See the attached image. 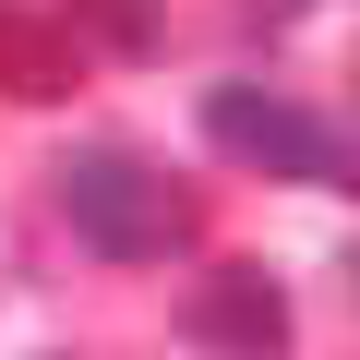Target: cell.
Returning <instances> with one entry per match:
<instances>
[{"label": "cell", "instance_id": "1", "mask_svg": "<svg viewBox=\"0 0 360 360\" xmlns=\"http://www.w3.org/2000/svg\"><path fill=\"white\" fill-rule=\"evenodd\" d=\"M49 193H60L72 240L108 252V264H168V252H193V229H205V205L180 193L156 156H132V144H72L49 168Z\"/></svg>", "mask_w": 360, "mask_h": 360}, {"label": "cell", "instance_id": "2", "mask_svg": "<svg viewBox=\"0 0 360 360\" xmlns=\"http://www.w3.org/2000/svg\"><path fill=\"white\" fill-rule=\"evenodd\" d=\"M205 132H217V156H240L264 180H300V193H348V168H360L348 132L324 108L276 96V84H205Z\"/></svg>", "mask_w": 360, "mask_h": 360}, {"label": "cell", "instance_id": "3", "mask_svg": "<svg viewBox=\"0 0 360 360\" xmlns=\"http://www.w3.org/2000/svg\"><path fill=\"white\" fill-rule=\"evenodd\" d=\"M180 336L217 348V360H276L288 348V288L264 264H217V276H193V300H180Z\"/></svg>", "mask_w": 360, "mask_h": 360}, {"label": "cell", "instance_id": "4", "mask_svg": "<svg viewBox=\"0 0 360 360\" xmlns=\"http://www.w3.org/2000/svg\"><path fill=\"white\" fill-rule=\"evenodd\" d=\"M0 72H13V96H60V84H72V25H60V37L0 25Z\"/></svg>", "mask_w": 360, "mask_h": 360}, {"label": "cell", "instance_id": "5", "mask_svg": "<svg viewBox=\"0 0 360 360\" xmlns=\"http://www.w3.org/2000/svg\"><path fill=\"white\" fill-rule=\"evenodd\" d=\"M84 13L108 25V49H144V0H84Z\"/></svg>", "mask_w": 360, "mask_h": 360}]
</instances>
